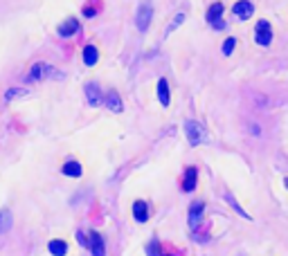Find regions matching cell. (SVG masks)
<instances>
[{
    "mask_svg": "<svg viewBox=\"0 0 288 256\" xmlns=\"http://www.w3.org/2000/svg\"><path fill=\"white\" fill-rule=\"evenodd\" d=\"M185 135H187L191 146H198L203 142H207V130L203 128L198 122H194V119H187V122H185Z\"/></svg>",
    "mask_w": 288,
    "mask_h": 256,
    "instance_id": "1",
    "label": "cell"
},
{
    "mask_svg": "<svg viewBox=\"0 0 288 256\" xmlns=\"http://www.w3.org/2000/svg\"><path fill=\"white\" fill-rule=\"evenodd\" d=\"M255 41L261 45V48H268L273 43V30H270V22L268 20H259L255 27Z\"/></svg>",
    "mask_w": 288,
    "mask_h": 256,
    "instance_id": "2",
    "label": "cell"
},
{
    "mask_svg": "<svg viewBox=\"0 0 288 256\" xmlns=\"http://www.w3.org/2000/svg\"><path fill=\"white\" fill-rule=\"evenodd\" d=\"M56 77L54 67L48 65V63H34L30 75H27V81H41V79H52Z\"/></svg>",
    "mask_w": 288,
    "mask_h": 256,
    "instance_id": "3",
    "label": "cell"
},
{
    "mask_svg": "<svg viewBox=\"0 0 288 256\" xmlns=\"http://www.w3.org/2000/svg\"><path fill=\"white\" fill-rule=\"evenodd\" d=\"M151 16H153V7H151L149 3L142 5V7H140V11H138V18H135V25H138V30H140V32L149 30Z\"/></svg>",
    "mask_w": 288,
    "mask_h": 256,
    "instance_id": "4",
    "label": "cell"
},
{
    "mask_svg": "<svg viewBox=\"0 0 288 256\" xmlns=\"http://www.w3.org/2000/svg\"><path fill=\"white\" fill-rule=\"evenodd\" d=\"M221 16H223V5L221 3H214L212 7H210V11H207V22H212L216 30H223Z\"/></svg>",
    "mask_w": 288,
    "mask_h": 256,
    "instance_id": "5",
    "label": "cell"
},
{
    "mask_svg": "<svg viewBox=\"0 0 288 256\" xmlns=\"http://www.w3.org/2000/svg\"><path fill=\"white\" fill-rule=\"evenodd\" d=\"M86 249H90L93 254H97V256H101V254H106V247H104V238H101L97 231H90V236H88V247Z\"/></svg>",
    "mask_w": 288,
    "mask_h": 256,
    "instance_id": "6",
    "label": "cell"
},
{
    "mask_svg": "<svg viewBox=\"0 0 288 256\" xmlns=\"http://www.w3.org/2000/svg\"><path fill=\"white\" fill-rule=\"evenodd\" d=\"M196 180H198V169L196 167H189L185 171V180H183V191H194L196 189Z\"/></svg>",
    "mask_w": 288,
    "mask_h": 256,
    "instance_id": "7",
    "label": "cell"
},
{
    "mask_svg": "<svg viewBox=\"0 0 288 256\" xmlns=\"http://www.w3.org/2000/svg\"><path fill=\"white\" fill-rule=\"evenodd\" d=\"M203 209H205V204H203L201 200L194 202L189 207V227H191V229H196V227H198L201 218H203Z\"/></svg>",
    "mask_w": 288,
    "mask_h": 256,
    "instance_id": "8",
    "label": "cell"
},
{
    "mask_svg": "<svg viewBox=\"0 0 288 256\" xmlns=\"http://www.w3.org/2000/svg\"><path fill=\"white\" fill-rule=\"evenodd\" d=\"M86 97H88V104L90 106H99L101 101H104V97H101V90L97 83H86Z\"/></svg>",
    "mask_w": 288,
    "mask_h": 256,
    "instance_id": "9",
    "label": "cell"
},
{
    "mask_svg": "<svg viewBox=\"0 0 288 256\" xmlns=\"http://www.w3.org/2000/svg\"><path fill=\"white\" fill-rule=\"evenodd\" d=\"M104 104L110 108L113 112H122L124 110V106H122V99H120V95L115 92V90H108L104 97Z\"/></svg>",
    "mask_w": 288,
    "mask_h": 256,
    "instance_id": "10",
    "label": "cell"
},
{
    "mask_svg": "<svg viewBox=\"0 0 288 256\" xmlns=\"http://www.w3.org/2000/svg\"><path fill=\"white\" fill-rule=\"evenodd\" d=\"M252 11H255V7H252V3H248V0H241V3L234 5V14H236V18H241V20L250 18Z\"/></svg>",
    "mask_w": 288,
    "mask_h": 256,
    "instance_id": "11",
    "label": "cell"
},
{
    "mask_svg": "<svg viewBox=\"0 0 288 256\" xmlns=\"http://www.w3.org/2000/svg\"><path fill=\"white\" fill-rule=\"evenodd\" d=\"M133 218L138 220V223H146V218H149V207H146V202L138 200L133 204Z\"/></svg>",
    "mask_w": 288,
    "mask_h": 256,
    "instance_id": "12",
    "label": "cell"
},
{
    "mask_svg": "<svg viewBox=\"0 0 288 256\" xmlns=\"http://www.w3.org/2000/svg\"><path fill=\"white\" fill-rule=\"evenodd\" d=\"M158 99H160L162 106H169L171 104V95H169V83L165 81V79H160L158 81Z\"/></svg>",
    "mask_w": 288,
    "mask_h": 256,
    "instance_id": "13",
    "label": "cell"
},
{
    "mask_svg": "<svg viewBox=\"0 0 288 256\" xmlns=\"http://www.w3.org/2000/svg\"><path fill=\"white\" fill-rule=\"evenodd\" d=\"M79 32V20L77 18H68L63 25L59 27V36H72Z\"/></svg>",
    "mask_w": 288,
    "mask_h": 256,
    "instance_id": "14",
    "label": "cell"
},
{
    "mask_svg": "<svg viewBox=\"0 0 288 256\" xmlns=\"http://www.w3.org/2000/svg\"><path fill=\"white\" fill-rule=\"evenodd\" d=\"M11 227H14V216H11L9 209H3L0 212V234H7Z\"/></svg>",
    "mask_w": 288,
    "mask_h": 256,
    "instance_id": "15",
    "label": "cell"
},
{
    "mask_svg": "<svg viewBox=\"0 0 288 256\" xmlns=\"http://www.w3.org/2000/svg\"><path fill=\"white\" fill-rule=\"evenodd\" d=\"M97 59H99L97 48H95V45H86V48H83V63H86V65H95V63H97Z\"/></svg>",
    "mask_w": 288,
    "mask_h": 256,
    "instance_id": "16",
    "label": "cell"
},
{
    "mask_svg": "<svg viewBox=\"0 0 288 256\" xmlns=\"http://www.w3.org/2000/svg\"><path fill=\"white\" fill-rule=\"evenodd\" d=\"M63 175H68V178H81V164L79 162H65Z\"/></svg>",
    "mask_w": 288,
    "mask_h": 256,
    "instance_id": "17",
    "label": "cell"
},
{
    "mask_svg": "<svg viewBox=\"0 0 288 256\" xmlns=\"http://www.w3.org/2000/svg\"><path fill=\"white\" fill-rule=\"evenodd\" d=\"M68 252V245L63 241H52L50 243V254H56V256H63Z\"/></svg>",
    "mask_w": 288,
    "mask_h": 256,
    "instance_id": "18",
    "label": "cell"
},
{
    "mask_svg": "<svg viewBox=\"0 0 288 256\" xmlns=\"http://www.w3.org/2000/svg\"><path fill=\"white\" fill-rule=\"evenodd\" d=\"M225 200H228L230 204H232V209H234V212L239 214V216H243V218H248V220H250V214H248V212H243V209H241V204L234 200V196H232V193H225Z\"/></svg>",
    "mask_w": 288,
    "mask_h": 256,
    "instance_id": "19",
    "label": "cell"
},
{
    "mask_svg": "<svg viewBox=\"0 0 288 256\" xmlns=\"http://www.w3.org/2000/svg\"><path fill=\"white\" fill-rule=\"evenodd\" d=\"M25 95H27V88H11V90H7L5 99L11 101V99H16V97H25Z\"/></svg>",
    "mask_w": 288,
    "mask_h": 256,
    "instance_id": "20",
    "label": "cell"
},
{
    "mask_svg": "<svg viewBox=\"0 0 288 256\" xmlns=\"http://www.w3.org/2000/svg\"><path fill=\"white\" fill-rule=\"evenodd\" d=\"M234 45H236V38H232V36H230V38H228V41H225V43H223V54H225V56H230V54H232V50H234Z\"/></svg>",
    "mask_w": 288,
    "mask_h": 256,
    "instance_id": "21",
    "label": "cell"
},
{
    "mask_svg": "<svg viewBox=\"0 0 288 256\" xmlns=\"http://www.w3.org/2000/svg\"><path fill=\"white\" fill-rule=\"evenodd\" d=\"M183 20H185V14H178V16H176V18H173V22H171V25H169V30H167V34H171V32H173V30H176V27H178V25H180V22H183Z\"/></svg>",
    "mask_w": 288,
    "mask_h": 256,
    "instance_id": "22",
    "label": "cell"
},
{
    "mask_svg": "<svg viewBox=\"0 0 288 256\" xmlns=\"http://www.w3.org/2000/svg\"><path fill=\"white\" fill-rule=\"evenodd\" d=\"M149 254H160V247H158V243L156 241H151V245H149V249H146Z\"/></svg>",
    "mask_w": 288,
    "mask_h": 256,
    "instance_id": "23",
    "label": "cell"
},
{
    "mask_svg": "<svg viewBox=\"0 0 288 256\" xmlns=\"http://www.w3.org/2000/svg\"><path fill=\"white\" fill-rule=\"evenodd\" d=\"M83 16H88V18H90V16H95V9L93 7H86V9H83Z\"/></svg>",
    "mask_w": 288,
    "mask_h": 256,
    "instance_id": "24",
    "label": "cell"
},
{
    "mask_svg": "<svg viewBox=\"0 0 288 256\" xmlns=\"http://www.w3.org/2000/svg\"><path fill=\"white\" fill-rule=\"evenodd\" d=\"M284 184H286V187H288V178H286V180H284Z\"/></svg>",
    "mask_w": 288,
    "mask_h": 256,
    "instance_id": "25",
    "label": "cell"
}]
</instances>
